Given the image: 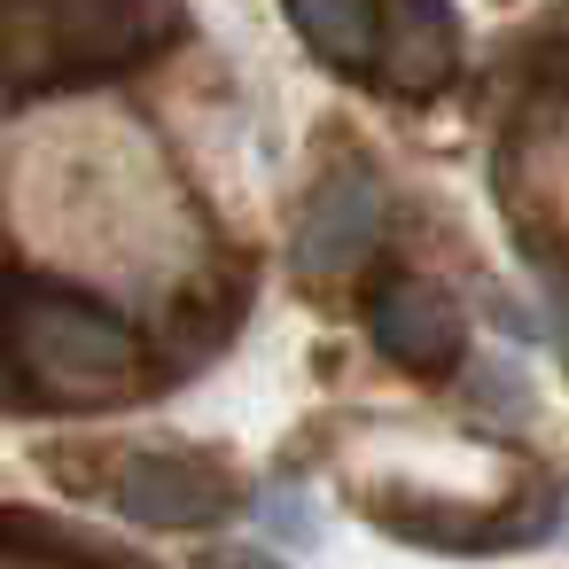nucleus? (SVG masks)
Returning a JSON list of instances; mask_svg holds the SVG:
<instances>
[{
    "label": "nucleus",
    "instance_id": "f257e3e1",
    "mask_svg": "<svg viewBox=\"0 0 569 569\" xmlns=\"http://www.w3.org/2000/svg\"><path fill=\"white\" fill-rule=\"evenodd\" d=\"M180 0H0V79L48 94L157 56L180 32Z\"/></svg>",
    "mask_w": 569,
    "mask_h": 569
},
{
    "label": "nucleus",
    "instance_id": "423d86ee",
    "mask_svg": "<svg viewBox=\"0 0 569 569\" xmlns=\"http://www.w3.org/2000/svg\"><path fill=\"white\" fill-rule=\"evenodd\" d=\"M367 328L382 343V359H398L406 375H452L468 351V328L452 312V297H437L429 281H382L367 305Z\"/></svg>",
    "mask_w": 569,
    "mask_h": 569
},
{
    "label": "nucleus",
    "instance_id": "7ed1b4c3",
    "mask_svg": "<svg viewBox=\"0 0 569 569\" xmlns=\"http://www.w3.org/2000/svg\"><path fill=\"white\" fill-rule=\"evenodd\" d=\"M390 94L421 102L445 94L460 71V17L452 0H375V63H367Z\"/></svg>",
    "mask_w": 569,
    "mask_h": 569
},
{
    "label": "nucleus",
    "instance_id": "f03ea898",
    "mask_svg": "<svg viewBox=\"0 0 569 569\" xmlns=\"http://www.w3.org/2000/svg\"><path fill=\"white\" fill-rule=\"evenodd\" d=\"M9 343L56 390H110L133 367L126 320L79 289H56V281H9Z\"/></svg>",
    "mask_w": 569,
    "mask_h": 569
},
{
    "label": "nucleus",
    "instance_id": "1a4fd4ad",
    "mask_svg": "<svg viewBox=\"0 0 569 569\" xmlns=\"http://www.w3.org/2000/svg\"><path fill=\"white\" fill-rule=\"evenodd\" d=\"M227 569H281L273 553H258V546H242V553H227Z\"/></svg>",
    "mask_w": 569,
    "mask_h": 569
},
{
    "label": "nucleus",
    "instance_id": "0eeeda50",
    "mask_svg": "<svg viewBox=\"0 0 569 569\" xmlns=\"http://www.w3.org/2000/svg\"><path fill=\"white\" fill-rule=\"evenodd\" d=\"M281 9L320 63H336V71L375 63V0H281Z\"/></svg>",
    "mask_w": 569,
    "mask_h": 569
},
{
    "label": "nucleus",
    "instance_id": "6e6552de",
    "mask_svg": "<svg viewBox=\"0 0 569 569\" xmlns=\"http://www.w3.org/2000/svg\"><path fill=\"white\" fill-rule=\"evenodd\" d=\"M258 515L273 522V538H281V546H320V507H312L297 483H273V491L258 499Z\"/></svg>",
    "mask_w": 569,
    "mask_h": 569
},
{
    "label": "nucleus",
    "instance_id": "39448f33",
    "mask_svg": "<svg viewBox=\"0 0 569 569\" xmlns=\"http://www.w3.org/2000/svg\"><path fill=\"white\" fill-rule=\"evenodd\" d=\"M227 507H234L227 476L203 460H180V452H141L118 476V515L141 530H211Z\"/></svg>",
    "mask_w": 569,
    "mask_h": 569
},
{
    "label": "nucleus",
    "instance_id": "20e7f679",
    "mask_svg": "<svg viewBox=\"0 0 569 569\" xmlns=\"http://www.w3.org/2000/svg\"><path fill=\"white\" fill-rule=\"evenodd\" d=\"M375 242H382V188L367 172H351V164L312 180L305 219H297V266L312 281H343V273H359L375 258Z\"/></svg>",
    "mask_w": 569,
    "mask_h": 569
}]
</instances>
